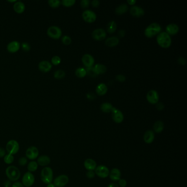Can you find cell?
Returning a JSON list of instances; mask_svg holds the SVG:
<instances>
[{
	"label": "cell",
	"instance_id": "cell-42",
	"mask_svg": "<svg viewBox=\"0 0 187 187\" xmlns=\"http://www.w3.org/2000/svg\"><path fill=\"white\" fill-rule=\"evenodd\" d=\"M27 162H28V160L26 157H20L18 160V163L20 166H25L26 165Z\"/></svg>",
	"mask_w": 187,
	"mask_h": 187
},
{
	"label": "cell",
	"instance_id": "cell-56",
	"mask_svg": "<svg viewBox=\"0 0 187 187\" xmlns=\"http://www.w3.org/2000/svg\"><path fill=\"white\" fill-rule=\"evenodd\" d=\"M9 2H16V1H15V0H14V1H9Z\"/></svg>",
	"mask_w": 187,
	"mask_h": 187
},
{
	"label": "cell",
	"instance_id": "cell-10",
	"mask_svg": "<svg viewBox=\"0 0 187 187\" xmlns=\"http://www.w3.org/2000/svg\"><path fill=\"white\" fill-rule=\"evenodd\" d=\"M82 18L86 22L88 23H93L95 22L97 18V15L93 11L89 9H86L82 14Z\"/></svg>",
	"mask_w": 187,
	"mask_h": 187
},
{
	"label": "cell",
	"instance_id": "cell-41",
	"mask_svg": "<svg viewBox=\"0 0 187 187\" xmlns=\"http://www.w3.org/2000/svg\"><path fill=\"white\" fill-rule=\"evenodd\" d=\"M22 50L24 51V52H28L30 50V46L27 42H23L22 44Z\"/></svg>",
	"mask_w": 187,
	"mask_h": 187
},
{
	"label": "cell",
	"instance_id": "cell-22",
	"mask_svg": "<svg viewBox=\"0 0 187 187\" xmlns=\"http://www.w3.org/2000/svg\"><path fill=\"white\" fill-rule=\"evenodd\" d=\"M179 25L174 23H171L168 25L166 27V31L169 35H173L179 32Z\"/></svg>",
	"mask_w": 187,
	"mask_h": 187
},
{
	"label": "cell",
	"instance_id": "cell-11",
	"mask_svg": "<svg viewBox=\"0 0 187 187\" xmlns=\"http://www.w3.org/2000/svg\"><path fill=\"white\" fill-rule=\"evenodd\" d=\"M111 112L112 113V118L115 123L120 124L123 122L124 116L123 113L120 110L116 109V107H113Z\"/></svg>",
	"mask_w": 187,
	"mask_h": 187
},
{
	"label": "cell",
	"instance_id": "cell-53",
	"mask_svg": "<svg viewBox=\"0 0 187 187\" xmlns=\"http://www.w3.org/2000/svg\"><path fill=\"white\" fill-rule=\"evenodd\" d=\"M107 187H119L118 184L116 183H112L109 184Z\"/></svg>",
	"mask_w": 187,
	"mask_h": 187
},
{
	"label": "cell",
	"instance_id": "cell-19",
	"mask_svg": "<svg viewBox=\"0 0 187 187\" xmlns=\"http://www.w3.org/2000/svg\"><path fill=\"white\" fill-rule=\"evenodd\" d=\"M155 139V134L152 130H148L146 131L144 136L143 140L146 144H149L152 143Z\"/></svg>",
	"mask_w": 187,
	"mask_h": 187
},
{
	"label": "cell",
	"instance_id": "cell-32",
	"mask_svg": "<svg viewBox=\"0 0 187 187\" xmlns=\"http://www.w3.org/2000/svg\"><path fill=\"white\" fill-rule=\"evenodd\" d=\"M27 168H28V171L29 172H35L36 171L37 168H38V164L36 161H31L28 164Z\"/></svg>",
	"mask_w": 187,
	"mask_h": 187
},
{
	"label": "cell",
	"instance_id": "cell-52",
	"mask_svg": "<svg viewBox=\"0 0 187 187\" xmlns=\"http://www.w3.org/2000/svg\"><path fill=\"white\" fill-rule=\"evenodd\" d=\"M118 36L121 37H123L125 35V30H123V29L119 30V31H118Z\"/></svg>",
	"mask_w": 187,
	"mask_h": 187
},
{
	"label": "cell",
	"instance_id": "cell-12",
	"mask_svg": "<svg viewBox=\"0 0 187 187\" xmlns=\"http://www.w3.org/2000/svg\"><path fill=\"white\" fill-rule=\"evenodd\" d=\"M39 155V151L38 149L36 146H31L27 149L25 153V155L28 159H36Z\"/></svg>",
	"mask_w": 187,
	"mask_h": 187
},
{
	"label": "cell",
	"instance_id": "cell-17",
	"mask_svg": "<svg viewBox=\"0 0 187 187\" xmlns=\"http://www.w3.org/2000/svg\"><path fill=\"white\" fill-rule=\"evenodd\" d=\"M144 11L142 7L138 6H133L130 8V13L137 17H140L144 14Z\"/></svg>",
	"mask_w": 187,
	"mask_h": 187
},
{
	"label": "cell",
	"instance_id": "cell-14",
	"mask_svg": "<svg viewBox=\"0 0 187 187\" xmlns=\"http://www.w3.org/2000/svg\"><path fill=\"white\" fill-rule=\"evenodd\" d=\"M146 99L151 103H157L159 100V96L157 91L154 90L149 91L146 95Z\"/></svg>",
	"mask_w": 187,
	"mask_h": 187
},
{
	"label": "cell",
	"instance_id": "cell-44",
	"mask_svg": "<svg viewBox=\"0 0 187 187\" xmlns=\"http://www.w3.org/2000/svg\"><path fill=\"white\" fill-rule=\"evenodd\" d=\"M86 176L89 179H92L94 178L96 175L94 171H88L86 173Z\"/></svg>",
	"mask_w": 187,
	"mask_h": 187
},
{
	"label": "cell",
	"instance_id": "cell-34",
	"mask_svg": "<svg viewBox=\"0 0 187 187\" xmlns=\"http://www.w3.org/2000/svg\"><path fill=\"white\" fill-rule=\"evenodd\" d=\"M75 74L79 78H84L87 74L86 69L81 67L78 68V69L76 70Z\"/></svg>",
	"mask_w": 187,
	"mask_h": 187
},
{
	"label": "cell",
	"instance_id": "cell-39",
	"mask_svg": "<svg viewBox=\"0 0 187 187\" xmlns=\"http://www.w3.org/2000/svg\"><path fill=\"white\" fill-rule=\"evenodd\" d=\"M62 41L63 44L65 45H69L71 43V39L70 37L67 35H64L62 38Z\"/></svg>",
	"mask_w": 187,
	"mask_h": 187
},
{
	"label": "cell",
	"instance_id": "cell-55",
	"mask_svg": "<svg viewBox=\"0 0 187 187\" xmlns=\"http://www.w3.org/2000/svg\"><path fill=\"white\" fill-rule=\"evenodd\" d=\"M47 187H56V186L54 185L53 183H51L47 184Z\"/></svg>",
	"mask_w": 187,
	"mask_h": 187
},
{
	"label": "cell",
	"instance_id": "cell-48",
	"mask_svg": "<svg viewBox=\"0 0 187 187\" xmlns=\"http://www.w3.org/2000/svg\"><path fill=\"white\" fill-rule=\"evenodd\" d=\"M12 187H25L24 186V185L22 184V183L21 182H17V181H16L14 183H13L12 185Z\"/></svg>",
	"mask_w": 187,
	"mask_h": 187
},
{
	"label": "cell",
	"instance_id": "cell-2",
	"mask_svg": "<svg viewBox=\"0 0 187 187\" xmlns=\"http://www.w3.org/2000/svg\"><path fill=\"white\" fill-rule=\"evenodd\" d=\"M7 178L11 181L16 182L19 179L20 172L19 170L14 166H9L6 170Z\"/></svg>",
	"mask_w": 187,
	"mask_h": 187
},
{
	"label": "cell",
	"instance_id": "cell-21",
	"mask_svg": "<svg viewBox=\"0 0 187 187\" xmlns=\"http://www.w3.org/2000/svg\"><path fill=\"white\" fill-rule=\"evenodd\" d=\"M20 47V45L19 42L18 41H14L9 43L8 45H7V48L9 52H10L11 53H14L18 52L19 50Z\"/></svg>",
	"mask_w": 187,
	"mask_h": 187
},
{
	"label": "cell",
	"instance_id": "cell-6",
	"mask_svg": "<svg viewBox=\"0 0 187 187\" xmlns=\"http://www.w3.org/2000/svg\"><path fill=\"white\" fill-rule=\"evenodd\" d=\"M47 34L52 39H59L62 36V31L58 26H51L48 29Z\"/></svg>",
	"mask_w": 187,
	"mask_h": 187
},
{
	"label": "cell",
	"instance_id": "cell-13",
	"mask_svg": "<svg viewBox=\"0 0 187 187\" xmlns=\"http://www.w3.org/2000/svg\"><path fill=\"white\" fill-rule=\"evenodd\" d=\"M92 36L95 40L98 41H102L106 38L107 33L103 29L98 28L93 31Z\"/></svg>",
	"mask_w": 187,
	"mask_h": 187
},
{
	"label": "cell",
	"instance_id": "cell-15",
	"mask_svg": "<svg viewBox=\"0 0 187 187\" xmlns=\"http://www.w3.org/2000/svg\"><path fill=\"white\" fill-rule=\"evenodd\" d=\"M82 62L86 68L92 67L95 63V59L90 54H85L82 57Z\"/></svg>",
	"mask_w": 187,
	"mask_h": 187
},
{
	"label": "cell",
	"instance_id": "cell-31",
	"mask_svg": "<svg viewBox=\"0 0 187 187\" xmlns=\"http://www.w3.org/2000/svg\"><path fill=\"white\" fill-rule=\"evenodd\" d=\"M107 32H109V33H113L115 32L117 29V24H116V22L114 20L110 21L107 24Z\"/></svg>",
	"mask_w": 187,
	"mask_h": 187
},
{
	"label": "cell",
	"instance_id": "cell-51",
	"mask_svg": "<svg viewBox=\"0 0 187 187\" xmlns=\"http://www.w3.org/2000/svg\"><path fill=\"white\" fill-rule=\"evenodd\" d=\"M6 155V151L4 149L0 147V158L1 157H4V156Z\"/></svg>",
	"mask_w": 187,
	"mask_h": 187
},
{
	"label": "cell",
	"instance_id": "cell-26",
	"mask_svg": "<svg viewBox=\"0 0 187 187\" xmlns=\"http://www.w3.org/2000/svg\"><path fill=\"white\" fill-rule=\"evenodd\" d=\"M163 129H164V124L162 121H157L154 123L153 126V129L155 133L160 134L163 131Z\"/></svg>",
	"mask_w": 187,
	"mask_h": 187
},
{
	"label": "cell",
	"instance_id": "cell-5",
	"mask_svg": "<svg viewBox=\"0 0 187 187\" xmlns=\"http://www.w3.org/2000/svg\"><path fill=\"white\" fill-rule=\"evenodd\" d=\"M6 151L8 154L14 155L19 150V144L15 140H11L7 142L6 146Z\"/></svg>",
	"mask_w": 187,
	"mask_h": 187
},
{
	"label": "cell",
	"instance_id": "cell-43",
	"mask_svg": "<svg viewBox=\"0 0 187 187\" xmlns=\"http://www.w3.org/2000/svg\"><path fill=\"white\" fill-rule=\"evenodd\" d=\"M90 1L89 0H82L80 2L81 6L83 8H87L88 7L89 4H90Z\"/></svg>",
	"mask_w": 187,
	"mask_h": 187
},
{
	"label": "cell",
	"instance_id": "cell-33",
	"mask_svg": "<svg viewBox=\"0 0 187 187\" xmlns=\"http://www.w3.org/2000/svg\"><path fill=\"white\" fill-rule=\"evenodd\" d=\"M65 76V73L62 70H58L54 72V78L60 80L62 79Z\"/></svg>",
	"mask_w": 187,
	"mask_h": 187
},
{
	"label": "cell",
	"instance_id": "cell-23",
	"mask_svg": "<svg viewBox=\"0 0 187 187\" xmlns=\"http://www.w3.org/2000/svg\"><path fill=\"white\" fill-rule=\"evenodd\" d=\"M51 162V159L47 155H41L37 159V163L41 166H46L49 165Z\"/></svg>",
	"mask_w": 187,
	"mask_h": 187
},
{
	"label": "cell",
	"instance_id": "cell-16",
	"mask_svg": "<svg viewBox=\"0 0 187 187\" xmlns=\"http://www.w3.org/2000/svg\"><path fill=\"white\" fill-rule=\"evenodd\" d=\"M52 65L47 60H43L39 64V69L43 73H47L52 69Z\"/></svg>",
	"mask_w": 187,
	"mask_h": 187
},
{
	"label": "cell",
	"instance_id": "cell-24",
	"mask_svg": "<svg viewBox=\"0 0 187 187\" xmlns=\"http://www.w3.org/2000/svg\"><path fill=\"white\" fill-rule=\"evenodd\" d=\"M13 8L16 13H18V14H22L25 11V6L23 2L18 1V2H15L14 3L13 6Z\"/></svg>",
	"mask_w": 187,
	"mask_h": 187
},
{
	"label": "cell",
	"instance_id": "cell-30",
	"mask_svg": "<svg viewBox=\"0 0 187 187\" xmlns=\"http://www.w3.org/2000/svg\"><path fill=\"white\" fill-rule=\"evenodd\" d=\"M114 107L112 104L110 103H103L101 106V109L104 113H110L112 112L113 107Z\"/></svg>",
	"mask_w": 187,
	"mask_h": 187
},
{
	"label": "cell",
	"instance_id": "cell-7",
	"mask_svg": "<svg viewBox=\"0 0 187 187\" xmlns=\"http://www.w3.org/2000/svg\"><path fill=\"white\" fill-rule=\"evenodd\" d=\"M35 179L34 174L31 172H27L23 175L22 179V184L24 187H31L34 183Z\"/></svg>",
	"mask_w": 187,
	"mask_h": 187
},
{
	"label": "cell",
	"instance_id": "cell-36",
	"mask_svg": "<svg viewBox=\"0 0 187 187\" xmlns=\"http://www.w3.org/2000/svg\"><path fill=\"white\" fill-rule=\"evenodd\" d=\"M48 3L49 4L50 7L52 8H57L60 6L61 2L59 0H50L48 1Z\"/></svg>",
	"mask_w": 187,
	"mask_h": 187
},
{
	"label": "cell",
	"instance_id": "cell-40",
	"mask_svg": "<svg viewBox=\"0 0 187 187\" xmlns=\"http://www.w3.org/2000/svg\"><path fill=\"white\" fill-rule=\"evenodd\" d=\"M51 62L54 65H58L61 62V59L59 56H54L51 59Z\"/></svg>",
	"mask_w": 187,
	"mask_h": 187
},
{
	"label": "cell",
	"instance_id": "cell-1",
	"mask_svg": "<svg viewBox=\"0 0 187 187\" xmlns=\"http://www.w3.org/2000/svg\"><path fill=\"white\" fill-rule=\"evenodd\" d=\"M157 41L159 45L161 47L163 48H168L170 47L172 40L170 35L165 31L160 32L157 37Z\"/></svg>",
	"mask_w": 187,
	"mask_h": 187
},
{
	"label": "cell",
	"instance_id": "cell-18",
	"mask_svg": "<svg viewBox=\"0 0 187 187\" xmlns=\"http://www.w3.org/2000/svg\"><path fill=\"white\" fill-rule=\"evenodd\" d=\"M121 171L120 170L117 168H113L109 172L110 179L114 182H117L118 181L121 179Z\"/></svg>",
	"mask_w": 187,
	"mask_h": 187
},
{
	"label": "cell",
	"instance_id": "cell-25",
	"mask_svg": "<svg viewBox=\"0 0 187 187\" xmlns=\"http://www.w3.org/2000/svg\"><path fill=\"white\" fill-rule=\"evenodd\" d=\"M106 45L109 47H113L118 45L119 43V39L116 36L109 37L106 40Z\"/></svg>",
	"mask_w": 187,
	"mask_h": 187
},
{
	"label": "cell",
	"instance_id": "cell-47",
	"mask_svg": "<svg viewBox=\"0 0 187 187\" xmlns=\"http://www.w3.org/2000/svg\"><path fill=\"white\" fill-rule=\"evenodd\" d=\"M156 108L159 111H161L164 108V104L161 102H159V103H157V106H156Z\"/></svg>",
	"mask_w": 187,
	"mask_h": 187
},
{
	"label": "cell",
	"instance_id": "cell-54",
	"mask_svg": "<svg viewBox=\"0 0 187 187\" xmlns=\"http://www.w3.org/2000/svg\"><path fill=\"white\" fill-rule=\"evenodd\" d=\"M128 3L131 5H134L136 3V0H128L127 1Z\"/></svg>",
	"mask_w": 187,
	"mask_h": 187
},
{
	"label": "cell",
	"instance_id": "cell-37",
	"mask_svg": "<svg viewBox=\"0 0 187 187\" xmlns=\"http://www.w3.org/2000/svg\"><path fill=\"white\" fill-rule=\"evenodd\" d=\"M86 73L90 76H91L92 77H96V76L98 75V74L96 73L95 71L94 67H88L86 68Z\"/></svg>",
	"mask_w": 187,
	"mask_h": 187
},
{
	"label": "cell",
	"instance_id": "cell-8",
	"mask_svg": "<svg viewBox=\"0 0 187 187\" xmlns=\"http://www.w3.org/2000/svg\"><path fill=\"white\" fill-rule=\"evenodd\" d=\"M69 177L65 174H62L54 179V185L56 187H64L69 182Z\"/></svg>",
	"mask_w": 187,
	"mask_h": 187
},
{
	"label": "cell",
	"instance_id": "cell-45",
	"mask_svg": "<svg viewBox=\"0 0 187 187\" xmlns=\"http://www.w3.org/2000/svg\"><path fill=\"white\" fill-rule=\"evenodd\" d=\"M118 186L120 187H126L127 185V181L124 179H120L118 181Z\"/></svg>",
	"mask_w": 187,
	"mask_h": 187
},
{
	"label": "cell",
	"instance_id": "cell-28",
	"mask_svg": "<svg viewBox=\"0 0 187 187\" xmlns=\"http://www.w3.org/2000/svg\"><path fill=\"white\" fill-rule=\"evenodd\" d=\"M94 69H95V71L96 72V73L99 75V74H103L106 72L107 71V67L104 64H97L95 65L94 67Z\"/></svg>",
	"mask_w": 187,
	"mask_h": 187
},
{
	"label": "cell",
	"instance_id": "cell-27",
	"mask_svg": "<svg viewBox=\"0 0 187 187\" xmlns=\"http://www.w3.org/2000/svg\"><path fill=\"white\" fill-rule=\"evenodd\" d=\"M96 92L99 96H103L107 92V87L104 83L99 84L96 87Z\"/></svg>",
	"mask_w": 187,
	"mask_h": 187
},
{
	"label": "cell",
	"instance_id": "cell-20",
	"mask_svg": "<svg viewBox=\"0 0 187 187\" xmlns=\"http://www.w3.org/2000/svg\"><path fill=\"white\" fill-rule=\"evenodd\" d=\"M84 167L87 171H95L97 168V163L92 159H87L84 162Z\"/></svg>",
	"mask_w": 187,
	"mask_h": 187
},
{
	"label": "cell",
	"instance_id": "cell-49",
	"mask_svg": "<svg viewBox=\"0 0 187 187\" xmlns=\"http://www.w3.org/2000/svg\"><path fill=\"white\" fill-rule=\"evenodd\" d=\"M178 63H179L181 64L184 65L186 63V60L182 57H180L178 58Z\"/></svg>",
	"mask_w": 187,
	"mask_h": 187
},
{
	"label": "cell",
	"instance_id": "cell-50",
	"mask_svg": "<svg viewBox=\"0 0 187 187\" xmlns=\"http://www.w3.org/2000/svg\"><path fill=\"white\" fill-rule=\"evenodd\" d=\"M91 4H92L93 6L95 7H97L100 4V2H99L98 0H93V1H92L91 2Z\"/></svg>",
	"mask_w": 187,
	"mask_h": 187
},
{
	"label": "cell",
	"instance_id": "cell-35",
	"mask_svg": "<svg viewBox=\"0 0 187 187\" xmlns=\"http://www.w3.org/2000/svg\"><path fill=\"white\" fill-rule=\"evenodd\" d=\"M14 160V157L13 155L7 154L4 157V162L7 164H11L13 163Z\"/></svg>",
	"mask_w": 187,
	"mask_h": 187
},
{
	"label": "cell",
	"instance_id": "cell-29",
	"mask_svg": "<svg viewBox=\"0 0 187 187\" xmlns=\"http://www.w3.org/2000/svg\"><path fill=\"white\" fill-rule=\"evenodd\" d=\"M129 9L128 6L125 3H123L118 6L116 9H115V12L118 14H123L125 13L126 12H127Z\"/></svg>",
	"mask_w": 187,
	"mask_h": 187
},
{
	"label": "cell",
	"instance_id": "cell-4",
	"mask_svg": "<svg viewBox=\"0 0 187 187\" xmlns=\"http://www.w3.org/2000/svg\"><path fill=\"white\" fill-rule=\"evenodd\" d=\"M161 30V27L157 23H153L146 27L144 30V34L148 37H151L159 34Z\"/></svg>",
	"mask_w": 187,
	"mask_h": 187
},
{
	"label": "cell",
	"instance_id": "cell-38",
	"mask_svg": "<svg viewBox=\"0 0 187 187\" xmlns=\"http://www.w3.org/2000/svg\"><path fill=\"white\" fill-rule=\"evenodd\" d=\"M75 0H63L61 3L65 7H70L75 3Z\"/></svg>",
	"mask_w": 187,
	"mask_h": 187
},
{
	"label": "cell",
	"instance_id": "cell-9",
	"mask_svg": "<svg viewBox=\"0 0 187 187\" xmlns=\"http://www.w3.org/2000/svg\"><path fill=\"white\" fill-rule=\"evenodd\" d=\"M95 171V173L97 176L101 179H106L109 176V170L106 166L99 165L97 166Z\"/></svg>",
	"mask_w": 187,
	"mask_h": 187
},
{
	"label": "cell",
	"instance_id": "cell-46",
	"mask_svg": "<svg viewBox=\"0 0 187 187\" xmlns=\"http://www.w3.org/2000/svg\"><path fill=\"white\" fill-rule=\"evenodd\" d=\"M116 80H118L119 81L123 82L126 80V77L124 75L119 74L116 76Z\"/></svg>",
	"mask_w": 187,
	"mask_h": 187
},
{
	"label": "cell",
	"instance_id": "cell-3",
	"mask_svg": "<svg viewBox=\"0 0 187 187\" xmlns=\"http://www.w3.org/2000/svg\"><path fill=\"white\" fill-rule=\"evenodd\" d=\"M41 179L43 183L48 184L51 183L53 179V172L51 168L45 167L41 172Z\"/></svg>",
	"mask_w": 187,
	"mask_h": 187
}]
</instances>
